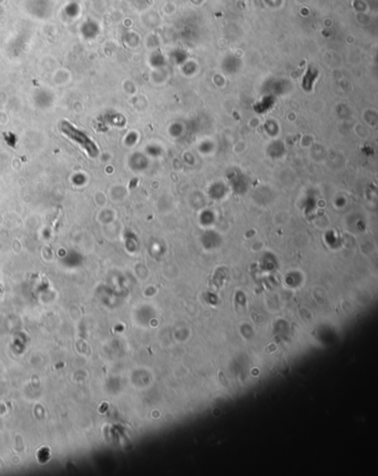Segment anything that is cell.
I'll use <instances>...</instances> for the list:
<instances>
[{
    "label": "cell",
    "mask_w": 378,
    "mask_h": 476,
    "mask_svg": "<svg viewBox=\"0 0 378 476\" xmlns=\"http://www.w3.org/2000/svg\"><path fill=\"white\" fill-rule=\"evenodd\" d=\"M60 130L62 133L66 134L67 137H69L71 140L77 142L78 145L90 155V157L94 158L96 157V154L99 153L98 147H96L95 143L91 140V138L88 137L85 132L81 131V130L75 128L74 125L70 124V122L62 121L60 124Z\"/></svg>",
    "instance_id": "obj_1"
}]
</instances>
